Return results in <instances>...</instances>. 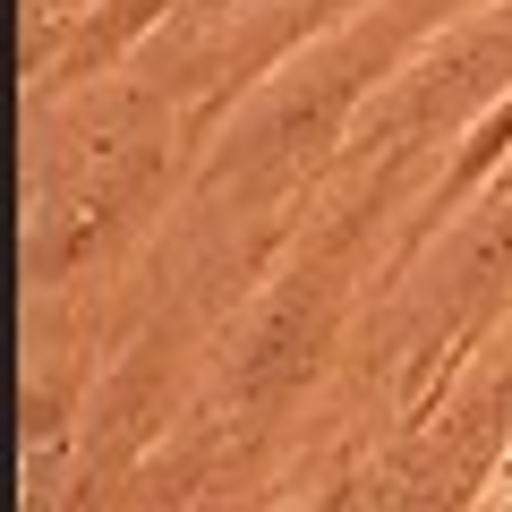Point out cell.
Here are the masks:
<instances>
[{"instance_id": "obj_1", "label": "cell", "mask_w": 512, "mask_h": 512, "mask_svg": "<svg viewBox=\"0 0 512 512\" xmlns=\"http://www.w3.org/2000/svg\"><path fill=\"white\" fill-rule=\"evenodd\" d=\"M504 316H512V171L495 188H478V197L402 265L384 325L402 342L410 376L436 384V367L453 376V359L478 350Z\"/></svg>"}, {"instance_id": "obj_3", "label": "cell", "mask_w": 512, "mask_h": 512, "mask_svg": "<svg viewBox=\"0 0 512 512\" xmlns=\"http://www.w3.org/2000/svg\"><path fill=\"white\" fill-rule=\"evenodd\" d=\"M299 512H376V487H367V470L359 478H333L316 504H299Z\"/></svg>"}, {"instance_id": "obj_2", "label": "cell", "mask_w": 512, "mask_h": 512, "mask_svg": "<svg viewBox=\"0 0 512 512\" xmlns=\"http://www.w3.org/2000/svg\"><path fill=\"white\" fill-rule=\"evenodd\" d=\"M222 9H248V0H94L86 18L69 26L60 60H52L43 77H26V103H52V94L94 86V77L128 69V60L146 52L163 26H205V18H222Z\"/></svg>"}]
</instances>
